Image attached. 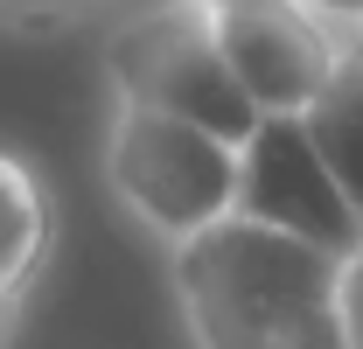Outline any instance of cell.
I'll use <instances>...</instances> for the list:
<instances>
[{
  "label": "cell",
  "mask_w": 363,
  "mask_h": 349,
  "mask_svg": "<svg viewBox=\"0 0 363 349\" xmlns=\"http://www.w3.org/2000/svg\"><path fill=\"white\" fill-rule=\"evenodd\" d=\"M342 265L308 238L224 217L175 245V301L196 349H357Z\"/></svg>",
  "instance_id": "obj_1"
},
{
  "label": "cell",
  "mask_w": 363,
  "mask_h": 349,
  "mask_svg": "<svg viewBox=\"0 0 363 349\" xmlns=\"http://www.w3.org/2000/svg\"><path fill=\"white\" fill-rule=\"evenodd\" d=\"M105 182L133 223L168 245H189L210 223L238 217V140L119 98L105 133Z\"/></svg>",
  "instance_id": "obj_2"
},
{
  "label": "cell",
  "mask_w": 363,
  "mask_h": 349,
  "mask_svg": "<svg viewBox=\"0 0 363 349\" xmlns=\"http://www.w3.org/2000/svg\"><path fill=\"white\" fill-rule=\"evenodd\" d=\"M105 77L126 105L175 112L238 147L259 133V105L245 98L238 70L217 49L210 7H196V0H140L133 14H119L105 35Z\"/></svg>",
  "instance_id": "obj_3"
},
{
  "label": "cell",
  "mask_w": 363,
  "mask_h": 349,
  "mask_svg": "<svg viewBox=\"0 0 363 349\" xmlns=\"http://www.w3.org/2000/svg\"><path fill=\"white\" fill-rule=\"evenodd\" d=\"M210 28L259 119H308L350 70V28L315 0H224L210 7Z\"/></svg>",
  "instance_id": "obj_4"
},
{
  "label": "cell",
  "mask_w": 363,
  "mask_h": 349,
  "mask_svg": "<svg viewBox=\"0 0 363 349\" xmlns=\"http://www.w3.org/2000/svg\"><path fill=\"white\" fill-rule=\"evenodd\" d=\"M238 217L308 238L335 259L363 252V217L350 210L308 119H259V133L238 147Z\"/></svg>",
  "instance_id": "obj_5"
},
{
  "label": "cell",
  "mask_w": 363,
  "mask_h": 349,
  "mask_svg": "<svg viewBox=\"0 0 363 349\" xmlns=\"http://www.w3.org/2000/svg\"><path fill=\"white\" fill-rule=\"evenodd\" d=\"M43 245H49L43 182L21 168L14 154H0V314L14 307L21 287H28V272L43 265Z\"/></svg>",
  "instance_id": "obj_6"
},
{
  "label": "cell",
  "mask_w": 363,
  "mask_h": 349,
  "mask_svg": "<svg viewBox=\"0 0 363 349\" xmlns=\"http://www.w3.org/2000/svg\"><path fill=\"white\" fill-rule=\"evenodd\" d=\"M308 126H315L321 154H328V168L342 182V196H350V210L363 217V63L350 56V70L335 77V84L321 91V105L308 112Z\"/></svg>",
  "instance_id": "obj_7"
},
{
  "label": "cell",
  "mask_w": 363,
  "mask_h": 349,
  "mask_svg": "<svg viewBox=\"0 0 363 349\" xmlns=\"http://www.w3.org/2000/svg\"><path fill=\"white\" fill-rule=\"evenodd\" d=\"M105 0H0V21H77Z\"/></svg>",
  "instance_id": "obj_8"
},
{
  "label": "cell",
  "mask_w": 363,
  "mask_h": 349,
  "mask_svg": "<svg viewBox=\"0 0 363 349\" xmlns=\"http://www.w3.org/2000/svg\"><path fill=\"white\" fill-rule=\"evenodd\" d=\"M342 314H350V343L363 349V252L342 265Z\"/></svg>",
  "instance_id": "obj_9"
},
{
  "label": "cell",
  "mask_w": 363,
  "mask_h": 349,
  "mask_svg": "<svg viewBox=\"0 0 363 349\" xmlns=\"http://www.w3.org/2000/svg\"><path fill=\"white\" fill-rule=\"evenodd\" d=\"M321 14H328V21H342V28H357L363 21V0H315Z\"/></svg>",
  "instance_id": "obj_10"
},
{
  "label": "cell",
  "mask_w": 363,
  "mask_h": 349,
  "mask_svg": "<svg viewBox=\"0 0 363 349\" xmlns=\"http://www.w3.org/2000/svg\"><path fill=\"white\" fill-rule=\"evenodd\" d=\"M350 56H357V63H363V21H357V28H350Z\"/></svg>",
  "instance_id": "obj_11"
},
{
  "label": "cell",
  "mask_w": 363,
  "mask_h": 349,
  "mask_svg": "<svg viewBox=\"0 0 363 349\" xmlns=\"http://www.w3.org/2000/svg\"><path fill=\"white\" fill-rule=\"evenodd\" d=\"M196 7H224V0H196Z\"/></svg>",
  "instance_id": "obj_12"
}]
</instances>
